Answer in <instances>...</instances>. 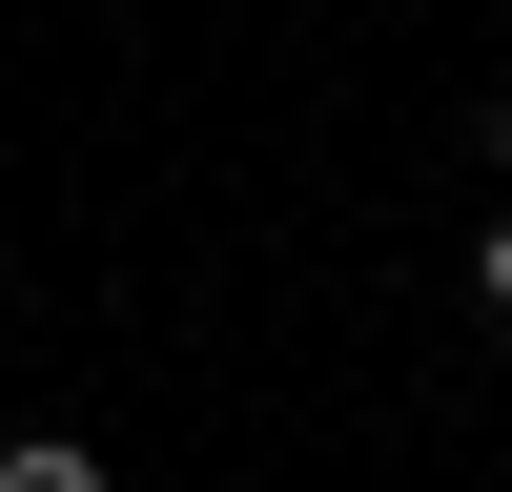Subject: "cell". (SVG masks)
Returning <instances> with one entry per match:
<instances>
[{
    "instance_id": "1",
    "label": "cell",
    "mask_w": 512,
    "mask_h": 492,
    "mask_svg": "<svg viewBox=\"0 0 512 492\" xmlns=\"http://www.w3.org/2000/svg\"><path fill=\"white\" fill-rule=\"evenodd\" d=\"M0 492H103V451L82 431H0Z\"/></svg>"
},
{
    "instance_id": "2",
    "label": "cell",
    "mask_w": 512,
    "mask_h": 492,
    "mask_svg": "<svg viewBox=\"0 0 512 492\" xmlns=\"http://www.w3.org/2000/svg\"><path fill=\"white\" fill-rule=\"evenodd\" d=\"M472 308L512 328V205H492V226H472Z\"/></svg>"
},
{
    "instance_id": "3",
    "label": "cell",
    "mask_w": 512,
    "mask_h": 492,
    "mask_svg": "<svg viewBox=\"0 0 512 492\" xmlns=\"http://www.w3.org/2000/svg\"><path fill=\"white\" fill-rule=\"evenodd\" d=\"M472 164H492V185H512V103H472Z\"/></svg>"
}]
</instances>
